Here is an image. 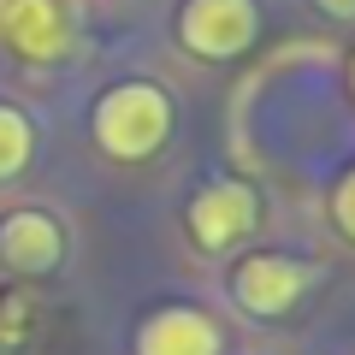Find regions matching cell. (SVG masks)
I'll list each match as a JSON object with an SVG mask.
<instances>
[{
	"instance_id": "obj_1",
	"label": "cell",
	"mask_w": 355,
	"mask_h": 355,
	"mask_svg": "<svg viewBox=\"0 0 355 355\" xmlns=\"http://www.w3.org/2000/svg\"><path fill=\"white\" fill-rule=\"evenodd\" d=\"M89 130H95V148L113 154V160H148V154H160L166 137H172V95H166L160 83H142V77L113 83L101 101H95Z\"/></svg>"
},
{
	"instance_id": "obj_12",
	"label": "cell",
	"mask_w": 355,
	"mask_h": 355,
	"mask_svg": "<svg viewBox=\"0 0 355 355\" xmlns=\"http://www.w3.org/2000/svg\"><path fill=\"white\" fill-rule=\"evenodd\" d=\"M349 95H355V53H349Z\"/></svg>"
},
{
	"instance_id": "obj_10",
	"label": "cell",
	"mask_w": 355,
	"mask_h": 355,
	"mask_svg": "<svg viewBox=\"0 0 355 355\" xmlns=\"http://www.w3.org/2000/svg\"><path fill=\"white\" fill-rule=\"evenodd\" d=\"M326 18H355V0H314Z\"/></svg>"
},
{
	"instance_id": "obj_9",
	"label": "cell",
	"mask_w": 355,
	"mask_h": 355,
	"mask_svg": "<svg viewBox=\"0 0 355 355\" xmlns=\"http://www.w3.org/2000/svg\"><path fill=\"white\" fill-rule=\"evenodd\" d=\"M331 219H338V231L355 243V166L338 178V190H331Z\"/></svg>"
},
{
	"instance_id": "obj_2",
	"label": "cell",
	"mask_w": 355,
	"mask_h": 355,
	"mask_svg": "<svg viewBox=\"0 0 355 355\" xmlns=\"http://www.w3.org/2000/svg\"><path fill=\"white\" fill-rule=\"evenodd\" d=\"M261 36V6L254 0H184L178 6V48L196 60H243Z\"/></svg>"
},
{
	"instance_id": "obj_6",
	"label": "cell",
	"mask_w": 355,
	"mask_h": 355,
	"mask_svg": "<svg viewBox=\"0 0 355 355\" xmlns=\"http://www.w3.org/2000/svg\"><path fill=\"white\" fill-rule=\"evenodd\" d=\"M0 261L12 266V272H24V279L53 272V266L65 261L60 219L42 214V207H18V214H6V219H0Z\"/></svg>"
},
{
	"instance_id": "obj_5",
	"label": "cell",
	"mask_w": 355,
	"mask_h": 355,
	"mask_svg": "<svg viewBox=\"0 0 355 355\" xmlns=\"http://www.w3.org/2000/svg\"><path fill=\"white\" fill-rule=\"evenodd\" d=\"M219 349H225V331L196 302H166L137 326V355H219Z\"/></svg>"
},
{
	"instance_id": "obj_11",
	"label": "cell",
	"mask_w": 355,
	"mask_h": 355,
	"mask_svg": "<svg viewBox=\"0 0 355 355\" xmlns=\"http://www.w3.org/2000/svg\"><path fill=\"white\" fill-rule=\"evenodd\" d=\"M6 12H12V0H0V30H6Z\"/></svg>"
},
{
	"instance_id": "obj_4",
	"label": "cell",
	"mask_w": 355,
	"mask_h": 355,
	"mask_svg": "<svg viewBox=\"0 0 355 355\" xmlns=\"http://www.w3.org/2000/svg\"><path fill=\"white\" fill-rule=\"evenodd\" d=\"M308 279L314 272L302 261H291V254H243L231 266V302L254 320H279L308 296Z\"/></svg>"
},
{
	"instance_id": "obj_8",
	"label": "cell",
	"mask_w": 355,
	"mask_h": 355,
	"mask_svg": "<svg viewBox=\"0 0 355 355\" xmlns=\"http://www.w3.org/2000/svg\"><path fill=\"white\" fill-rule=\"evenodd\" d=\"M30 154H36V125L12 101H0V184H12L30 166Z\"/></svg>"
},
{
	"instance_id": "obj_7",
	"label": "cell",
	"mask_w": 355,
	"mask_h": 355,
	"mask_svg": "<svg viewBox=\"0 0 355 355\" xmlns=\"http://www.w3.org/2000/svg\"><path fill=\"white\" fill-rule=\"evenodd\" d=\"M65 42H71V6L65 0H12L6 30H0V48H12L18 60H60Z\"/></svg>"
},
{
	"instance_id": "obj_3",
	"label": "cell",
	"mask_w": 355,
	"mask_h": 355,
	"mask_svg": "<svg viewBox=\"0 0 355 355\" xmlns=\"http://www.w3.org/2000/svg\"><path fill=\"white\" fill-rule=\"evenodd\" d=\"M184 225H190V243L202 254H225V249H237V243L261 225V202H254V190L237 184V178H214L207 190L190 196Z\"/></svg>"
}]
</instances>
